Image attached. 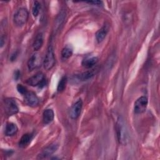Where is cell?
<instances>
[{"mask_svg":"<svg viewBox=\"0 0 160 160\" xmlns=\"http://www.w3.org/2000/svg\"><path fill=\"white\" fill-rule=\"evenodd\" d=\"M116 131L119 142L125 145L128 142V132L124 121L121 118H119L116 123Z\"/></svg>","mask_w":160,"mask_h":160,"instance_id":"1","label":"cell"},{"mask_svg":"<svg viewBox=\"0 0 160 160\" xmlns=\"http://www.w3.org/2000/svg\"><path fill=\"white\" fill-rule=\"evenodd\" d=\"M29 16L28 10L24 8H21L15 12L13 21L17 26H22L26 24Z\"/></svg>","mask_w":160,"mask_h":160,"instance_id":"2","label":"cell"},{"mask_svg":"<svg viewBox=\"0 0 160 160\" xmlns=\"http://www.w3.org/2000/svg\"><path fill=\"white\" fill-rule=\"evenodd\" d=\"M55 56L54 49L52 46H49L48 48V51L44 57V59L43 61L44 68L46 70L51 69L55 64Z\"/></svg>","mask_w":160,"mask_h":160,"instance_id":"3","label":"cell"},{"mask_svg":"<svg viewBox=\"0 0 160 160\" xmlns=\"http://www.w3.org/2000/svg\"><path fill=\"white\" fill-rule=\"evenodd\" d=\"M4 108L6 113L9 116L16 114L19 111V108L16 101L11 98H6L4 99Z\"/></svg>","mask_w":160,"mask_h":160,"instance_id":"4","label":"cell"},{"mask_svg":"<svg viewBox=\"0 0 160 160\" xmlns=\"http://www.w3.org/2000/svg\"><path fill=\"white\" fill-rule=\"evenodd\" d=\"M45 76L44 74L41 72H37L34 76H31L27 79L26 82L31 86H44L45 84Z\"/></svg>","mask_w":160,"mask_h":160,"instance_id":"5","label":"cell"},{"mask_svg":"<svg viewBox=\"0 0 160 160\" xmlns=\"http://www.w3.org/2000/svg\"><path fill=\"white\" fill-rule=\"evenodd\" d=\"M148 98L146 96L139 98L134 102V111L136 114H141L144 112L148 106Z\"/></svg>","mask_w":160,"mask_h":160,"instance_id":"6","label":"cell"},{"mask_svg":"<svg viewBox=\"0 0 160 160\" xmlns=\"http://www.w3.org/2000/svg\"><path fill=\"white\" fill-rule=\"evenodd\" d=\"M41 65V57L39 54L34 53L29 58L28 61V67L30 71L39 68Z\"/></svg>","mask_w":160,"mask_h":160,"instance_id":"7","label":"cell"},{"mask_svg":"<svg viewBox=\"0 0 160 160\" xmlns=\"http://www.w3.org/2000/svg\"><path fill=\"white\" fill-rule=\"evenodd\" d=\"M82 108V101L81 99L76 101L71 106L69 110V116L72 119H77L80 115Z\"/></svg>","mask_w":160,"mask_h":160,"instance_id":"8","label":"cell"},{"mask_svg":"<svg viewBox=\"0 0 160 160\" xmlns=\"http://www.w3.org/2000/svg\"><path fill=\"white\" fill-rule=\"evenodd\" d=\"M24 96V102L27 105L32 107H34L38 105L39 101L34 92L32 91H28Z\"/></svg>","mask_w":160,"mask_h":160,"instance_id":"9","label":"cell"},{"mask_svg":"<svg viewBox=\"0 0 160 160\" xmlns=\"http://www.w3.org/2000/svg\"><path fill=\"white\" fill-rule=\"evenodd\" d=\"M58 148V144L55 143L51 144L48 146L46 147L44 149H42V151L38 155V159L46 158L49 156H51V154H52L54 152H56Z\"/></svg>","mask_w":160,"mask_h":160,"instance_id":"10","label":"cell"},{"mask_svg":"<svg viewBox=\"0 0 160 160\" xmlns=\"http://www.w3.org/2000/svg\"><path fill=\"white\" fill-rule=\"evenodd\" d=\"M54 117V114L53 111L51 109H47L44 110L42 114V120L43 122L45 124H48L50 122H51Z\"/></svg>","mask_w":160,"mask_h":160,"instance_id":"11","label":"cell"},{"mask_svg":"<svg viewBox=\"0 0 160 160\" xmlns=\"http://www.w3.org/2000/svg\"><path fill=\"white\" fill-rule=\"evenodd\" d=\"M98 58L97 57H88L82 61V65L86 68H91L97 64Z\"/></svg>","mask_w":160,"mask_h":160,"instance_id":"12","label":"cell"},{"mask_svg":"<svg viewBox=\"0 0 160 160\" xmlns=\"http://www.w3.org/2000/svg\"><path fill=\"white\" fill-rule=\"evenodd\" d=\"M108 32V27L107 26H104L102 27L96 34V39L98 42H102L105 37L106 36Z\"/></svg>","mask_w":160,"mask_h":160,"instance_id":"13","label":"cell"},{"mask_svg":"<svg viewBox=\"0 0 160 160\" xmlns=\"http://www.w3.org/2000/svg\"><path fill=\"white\" fill-rule=\"evenodd\" d=\"M32 138V135L31 134H24L19 140V146L22 148H24L29 145L31 139Z\"/></svg>","mask_w":160,"mask_h":160,"instance_id":"14","label":"cell"},{"mask_svg":"<svg viewBox=\"0 0 160 160\" xmlns=\"http://www.w3.org/2000/svg\"><path fill=\"white\" fill-rule=\"evenodd\" d=\"M43 44V36L42 33H39L35 38L32 47L34 51H38L41 49Z\"/></svg>","mask_w":160,"mask_h":160,"instance_id":"15","label":"cell"},{"mask_svg":"<svg viewBox=\"0 0 160 160\" xmlns=\"http://www.w3.org/2000/svg\"><path fill=\"white\" fill-rule=\"evenodd\" d=\"M17 131L18 127L15 124L12 122H9L6 124L5 128V134L6 136H12L16 134Z\"/></svg>","mask_w":160,"mask_h":160,"instance_id":"16","label":"cell"},{"mask_svg":"<svg viewBox=\"0 0 160 160\" xmlns=\"http://www.w3.org/2000/svg\"><path fill=\"white\" fill-rule=\"evenodd\" d=\"M95 70L92 69V70H89V71H87L86 72H84L81 73V74H79L78 78L81 81H86V80L91 78L94 75Z\"/></svg>","mask_w":160,"mask_h":160,"instance_id":"17","label":"cell"},{"mask_svg":"<svg viewBox=\"0 0 160 160\" xmlns=\"http://www.w3.org/2000/svg\"><path fill=\"white\" fill-rule=\"evenodd\" d=\"M72 54V48L71 46H65L61 51V56L63 59H68Z\"/></svg>","mask_w":160,"mask_h":160,"instance_id":"18","label":"cell"},{"mask_svg":"<svg viewBox=\"0 0 160 160\" xmlns=\"http://www.w3.org/2000/svg\"><path fill=\"white\" fill-rule=\"evenodd\" d=\"M66 82H67V78L66 76H63L62 77V78L60 79L58 85V88H57V90L58 92H61L62 91H63L66 88Z\"/></svg>","mask_w":160,"mask_h":160,"instance_id":"19","label":"cell"},{"mask_svg":"<svg viewBox=\"0 0 160 160\" xmlns=\"http://www.w3.org/2000/svg\"><path fill=\"white\" fill-rule=\"evenodd\" d=\"M40 9H41V4L39 3V2L38 1H34L32 8V13L34 17L38 16V15L39 13Z\"/></svg>","mask_w":160,"mask_h":160,"instance_id":"20","label":"cell"},{"mask_svg":"<svg viewBox=\"0 0 160 160\" xmlns=\"http://www.w3.org/2000/svg\"><path fill=\"white\" fill-rule=\"evenodd\" d=\"M17 89H18V92L20 94H23V95H24L28 91L27 90V89L24 86H22V84H18V86H17Z\"/></svg>","mask_w":160,"mask_h":160,"instance_id":"21","label":"cell"},{"mask_svg":"<svg viewBox=\"0 0 160 160\" xmlns=\"http://www.w3.org/2000/svg\"><path fill=\"white\" fill-rule=\"evenodd\" d=\"M87 2H88L89 4H95V5H101V4L102 3V1H88Z\"/></svg>","mask_w":160,"mask_h":160,"instance_id":"22","label":"cell"},{"mask_svg":"<svg viewBox=\"0 0 160 160\" xmlns=\"http://www.w3.org/2000/svg\"><path fill=\"white\" fill-rule=\"evenodd\" d=\"M19 74H20L19 71H16L15 72V75H14L15 79H17L19 77Z\"/></svg>","mask_w":160,"mask_h":160,"instance_id":"23","label":"cell"}]
</instances>
